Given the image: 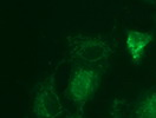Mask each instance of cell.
I'll list each match as a JSON object with an SVG mask.
<instances>
[{
	"mask_svg": "<svg viewBox=\"0 0 156 118\" xmlns=\"http://www.w3.org/2000/svg\"><path fill=\"white\" fill-rule=\"evenodd\" d=\"M69 56L76 63L105 69L114 54L112 44L102 36L76 33L66 37Z\"/></svg>",
	"mask_w": 156,
	"mask_h": 118,
	"instance_id": "cell-1",
	"label": "cell"
},
{
	"mask_svg": "<svg viewBox=\"0 0 156 118\" xmlns=\"http://www.w3.org/2000/svg\"><path fill=\"white\" fill-rule=\"evenodd\" d=\"M102 70L76 63L71 70L68 83V92L75 106L80 112L87 103L94 98L101 84Z\"/></svg>",
	"mask_w": 156,
	"mask_h": 118,
	"instance_id": "cell-2",
	"label": "cell"
},
{
	"mask_svg": "<svg viewBox=\"0 0 156 118\" xmlns=\"http://www.w3.org/2000/svg\"><path fill=\"white\" fill-rule=\"evenodd\" d=\"M31 109L34 118H59L64 113V106L56 88L55 71L36 85Z\"/></svg>",
	"mask_w": 156,
	"mask_h": 118,
	"instance_id": "cell-3",
	"label": "cell"
},
{
	"mask_svg": "<svg viewBox=\"0 0 156 118\" xmlns=\"http://www.w3.org/2000/svg\"><path fill=\"white\" fill-rule=\"evenodd\" d=\"M114 118H156V88H148L131 98H117L111 105Z\"/></svg>",
	"mask_w": 156,
	"mask_h": 118,
	"instance_id": "cell-4",
	"label": "cell"
},
{
	"mask_svg": "<svg viewBox=\"0 0 156 118\" xmlns=\"http://www.w3.org/2000/svg\"><path fill=\"white\" fill-rule=\"evenodd\" d=\"M154 33L146 32V31H138V29H128L126 45L130 53V57L133 59V63L138 65L144 56L146 49L153 43Z\"/></svg>",
	"mask_w": 156,
	"mask_h": 118,
	"instance_id": "cell-5",
	"label": "cell"
},
{
	"mask_svg": "<svg viewBox=\"0 0 156 118\" xmlns=\"http://www.w3.org/2000/svg\"><path fill=\"white\" fill-rule=\"evenodd\" d=\"M66 118H83L80 115H71V116H68Z\"/></svg>",
	"mask_w": 156,
	"mask_h": 118,
	"instance_id": "cell-6",
	"label": "cell"
}]
</instances>
